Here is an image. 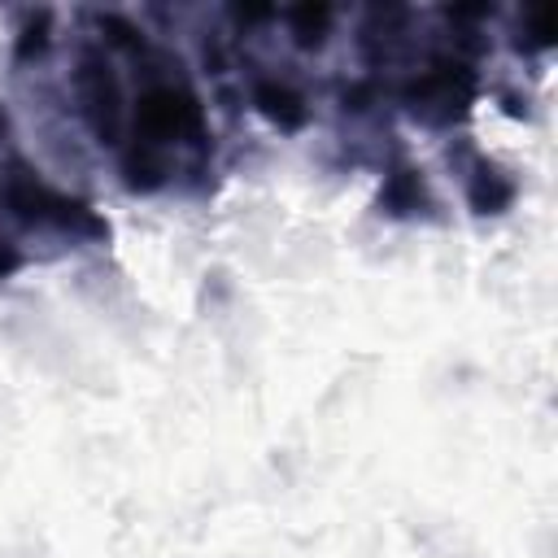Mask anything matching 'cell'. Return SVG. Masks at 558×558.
I'll use <instances>...</instances> for the list:
<instances>
[{
  "mask_svg": "<svg viewBox=\"0 0 558 558\" xmlns=\"http://www.w3.org/2000/svg\"><path fill=\"white\" fill-rule=\"evenodd\" d=\"M205 140V109L183 83H153L140 92L131 109V144L135 153H153L170 161L174 144Z\"/></svg>",
  "mask_w": 558,
  "mask_h": 558,
  "instance_id": "6da1fadb",
  "label": "cell"
},
{
  "mask_svg": "<svg viewBox=\"0 0 558 558\" xmlns=\"http://www.w3.org/2000/svg\"><path fill=\"white\" fill-rule=\"evenodd\" d=\"M475 100V70L462 57H436L401 83V105L427 126H453Z\"/></svg>",
  "mask_w": 558,
  "mask_h": 558,
  "instance_id": "7a4b0ae2",
  "label": "cell"
},
{
  "mask_svg": "<svg viewBox=\"0 0 558 558\" xmlns=\"http://www.w3.org/2000/svg\"><path fill=\"white\" fill-rule=\"evenodd\" d=\"M4 201H9L13 218H22L26 227H61V231H87V235L105 231V222L83 201L65 196V192H52L26 166H13V174L4 179Z\"/></svg>",
  "mask_w": 558,
  "mask_h": 558,
  "instance_id": "3957f363",
  "label": "cell"
},
{
  "mask_svg": "<svg viewBox=\"0 0 558 558\" xmlns=\"http://www.w3.org/2000/svg\"><path fill=\"white\" fill-rule=\"evenodd\" d=\"M74 96L83 105L87 126L96 131L100 144H118L122 126H126V109H122V83L113 74V65L105 61V52H83L74 65Z\"/></svg>",
  "mask_w": 558,
  "mask_h": 558,
  "instance_id": "277c9868",
  "label": "cell"
},
{
  "mask_svg": "<svg viewBox=\"0 0 558 558\" xmlns=\"http://www.w3.org/2000/svg\"><path fill=\"white\" fill-rule=\"evenodd\" d=\"M248 96H253V109H257L266 122H275L279 131H301V126L310 122L305 96H301L292 83H283V78H253Z\"/></svg>",
  "mask_w": 558,
  "mask_h": 558,
  "instance_id": "5b68a950",
  "label": "cell"
},
{
  "mask_svg": "<svg viewBox=\"0 0 558 558\" xmlns=\"http://www.w3.org/2000/svg\"><path fill=\"white\" fill-rule=\"evenodd\" d=\"M514 196H519V183H514L501 166L475 157L471 179H466V201H471V209H475V214H501Z\"/></svg>",
  "mask_w": 558,
  "mask_h": 558,
  "instance_id": "8992f818",
  "label": "cell"
},
{
  "mask_svg": "<svg viewBox=\"0 0 558 558\" xmlns=\"http://www.w3.org/2000/svg\"><path fill=\"white\" fill-rule=\"evenodd\" d=\"M418 205H427L423 170H414V166H397V170H388L384 192H379V209L392 214V218H405V214H414Z\"/></svg>",
  "mask_w": 558,
  "mask_h": 558,
  "instance_id": "52a82bcc",
  "label": "cell"
},
{
  "mask_svg": "<svg viewBox=\"0 0 558 558\" xmlns=\"http://www.w3.org/2000/svg\"><path fill=\"white\" fill-rule=\"evenodd\" d=\"M283 17H288V31H292L296 48H323L336 13L327 4H301V9H288Z\"/></svg>",
  "mask_w": 558,
  "mask_h": 558,
  "instance_id": "ba28073f",
  "label": "cell"
},
{
  "mask_svg": "<svg viewBox=\"0 0 558 558\" xmlns=\"http://www.w3.org/2000/svg\"><path fill=\"white\" fill-rule=\"evenodd\" d=\"M48 31H52V13H48V9L26 13V22H22V31H17L13 61H17V65H26L31 57H44V48H48Z\"/></svg>",
  "mask_w": 558,
  "mask_h": 558,
  "instance_id": "9c48e42d",
  "label": "cell"
},
{
  "mask_svg": "<svg viewBox=\"0 0 558 558\" xmlns=\"http://www.w3.org/2000/svg\"><path fill=\"white\" fill-rule=\"evenodd\" d=\"M100 31H105V39L118 44V48H144V31H140L135 22H126L122 13H100Z\"/></svg>",
  "mask_w": 558,
  "mask_h": 558,
  "instance_id": "30bf717a",
  "label": "cell"
},
{
  "mask_svg": "<svg viewBox=\"0 0 558 558\" xmlns=\"http://www.w3.org/2000/svg\"><path fill=\"white\" fill-rule=\"evenodd\" d=\"M4 131H9V113L0 109V135H4Z\"/></svg>",
  "mask_w": 558,
  "mask_h": 558,
  "instance_id": "8fae6325",
  "label": "cell"
}]
</instances>
